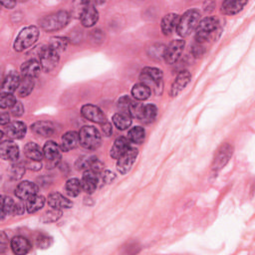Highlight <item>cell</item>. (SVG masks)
<instances>
[{"label":"cell","mask_w":255,"mask_h":255,"mask_svg":"<svg viewBox=\"0 0 255 255\" xmlns=\"http://www.w3.org/2000/svg\"><path fill=\"white\" fill-rule=\"evenodd\" d=\"M39 38V29L36 26H27L23 28L14 41V50L22 52L33 46Z\"/></svg>","instance_id":"6da1fadb"},{"label":"cell","mask_w":255,"mask_h":255,"mask_svg":"<svg viewBox=\"0 0 255 255\" xmlns=\"http://www.w3.org/2000/svg\"><path fill=\"white\" fill-rule=\"evenodd\" d=\"M70 16L67 11H57L40 20V26L47 32H55L64 28L69 22Z\"/></svg>","instance_id":"7a4b0ae2"},{"label":"cell","mask_w":255,"mask_h":255,"mask_svg":"<svg viewBox=\"0 0 255 255\" xmlns=\"http://www.w3.org/2000/svg\"><path fill=\"white\" fill-rule=\"evenodd\" d=\"M80 145L90 151L97 150L102 142V137L96 128L92 126H85L79 132Z\"/></svg>","instance_id":"3957f363"},{"label":"cell","mask_w":255,"mask_h":255,"mask_svg":"<svg viewBox=\"0 0 255 255\" xmlns=\"http://www.w3.org/2000/svg\"><path fill=\"white\" fill-rule=\"evenodd\" d=\"M200 20V13L196 9L188 10L182 17L178 24L177 32L182 37L189 36L194 29H196Z\"/></svg>","instance_id":"277c9868"},{"label":"cell","mask_w":255,"mask_h":255,"mask_svg":"<svg viewBox=\"0 0 255 255\" xmlns=\"http://www.w3.org/2000/svg\"><path fill=\"white\" fill-rule=\"evenodd\" d=\"M219 22L215 17H206L199 21L195 29V40L197 43H203L218 28Z\"/></svg>","instance_id":"5b68a950"},{"label":"cell","mask_w":255,"mask_h":255,"mask_svg":"<svg viewBox=\"0 0 255 255\" xmlns=\"http://www.w3.org/2000/svg\"><path fill=\"white\" fill-rule=\"evenodd\" d=\"M141 80L150 88L152 86L157 93L162 89V72L158 68H145L141 73Z\"/></svg>","instance_id":"8992f818"},{"label":"cell","mask_w":255,"mask_h":255,"mask_svg":"<svg viewBox=\"0 0 255 255\" xmlns=\"http://www.w3.org/2000/svg\"><path fill=\"white\" fill-rule=\"evenodd\" d=\"M59 59V52L50 46L42 48L39 53V62L42 66V69L46 72L52 71L58 65Z\"/></svg>","instance_id":"52a82bcc"},{"label":"cell","mask_w":255,"mask_h":255,"mask_svg":"<svg viewBox=\"0 0 255 255\" xmlns=\"http://www.w3.org/2000/svg\"><path fill=\"white\" fill-rule=\"evenodd\" d=\"M185 45H186L185 41L181 40V39L171 42L169 45L164 49V52H163V57H164L165 62L169 65L175 64L176 62H178L184 52Z\"/></svg>","instance_id":"ba28073f"},{"label":"cell","mask_w":255,"mask_h":255,"mask_svg":"<svg viewBox=\"0 0 255 255\" xmlns=\"http://www.w3.org/2000/svg\"><path fill=\"white\" fill-rule=\"evenodd\" d=\"M139 152L135 148H130L119 159L117 162V169L122 175L127 174L132 168L138 158Z\"/></svg>","instance_id":"9c48e42d"},{"label":"cell","mask_w":255,"mask_h":255,"mask_svg":"<svg viewBox=\"0 0 255 255\" xmlns=\"http://www.w3.org/2000/svg\"><path fill=\"white\" fill-rule=\"evenodd\" d=\"M86 6H84L80 12V20L84 27H92L94 26L98 19L99 13L93 3H85Z\"/></svg>","instance_id":"30bf717a"},{"label":"cell","mask_w":255,"mask_h":255,"mask_svg":"<svg viewBox=\"0 0 255 255\" xmlns=\"http://www.w3.org/2000/svg\"><path fill=\"white\" fill-rule=\"evenodd\" d=\"M61 148L57 143L49 141L43 147V156L50 164V166H55L61 159Z\"/></svg>","instance_id":"8fae6325"},{"label":"cell","mask_w":255,"mask_h":255,"mask_svg":"<svg viewBox=\"0 0 255 255\" xmlns=\"http://www.w3.org/2000/svg\"><path fill=\"white\" fill-rule=\"evenodd\" d=\"M231 156H232V147L228 144L223 145L218 150L215 156L214 162H212V168H214L215 171H219V169L223 168L227 163Z\"/></svg>","instance_id":"7c38bea8"},{"label":"cell","mask_w":255,"mask_h":255,"mask_svg":"<svg viewBox=\"0 0 255 255\" xmlns=\"http://www.w3.org/2000/svg\"><path fill=\"white\" fill-rule=\"evenodd\" d=\"M81 114L85 119L97 124H104L106 122V116L102 110L95 105L88 104L83 106L81 109Z\"/></svg>","instance_id":"4fadbf2b"},{"label":"cell","mask_w":255,"mask_h":255,"mask_svg":"<svg viewBox=\"0 0 255 255\" xmlns=\"http://www.w3.org/2000/svg\"><path fill=\"white\" fill-rule=\"evenodd\" d=\"M0 156L5 160L15 162L19 159V148L12 141H2L0 145Z\"/></svg>","instance_id":"5bb4252c"},{"label":"cell","mask_w":255,"mask_h":255,"mask_svg":"<svg viewBox=\"0 0 255 255\" xmlns=\"http://www.w3.org/2000/svg\"><path fill=\"white\" fill-rule=\"evenodd\" d=\"M82 188L83 190L86 191L87 193L91 194L93 193L98 186H99V174L93 172V171H86L84 173L83 175V178H82Z\"/></svg>","instance_id":"9a60e30c"},{"label":"cell","mask_w":255,"mask_h":255,"mask_svg":"<svg viewBox=\"0 0 255 255\" xmlns=\"http://www.w3.org/2000/svg\"><path fill=\"white\" fill-rule=\"evenodd\" d=\"M191 79V75L188 70H184L180 72L172 85L171 95L173 97H177L188 86Z\"/></svg>","instance_id":"2e32d148"},{"label":"cell","mask_w":255,"mask_h":255,"mask_svg":"<svg viewBox=\"0 0 255 255\" xmlns=\"http://www.w3.org/2000/svg\"><path fill=\"white\" fill-rule=\"evenodd\" d=\"M38 193V187L28 181L20 183L15 189V195L21 200H27L29 197Z\"/></svg>","instance_id":"e0dca14e"},{"label":"cell","mask_w":255,"mask_h":255,"mask_svg":"<svg viewBox=\"0 0 255 255\" xmlns=\"http://www.w3.org/2000/svg\"><path fill=\"white\" fill-rule=\"evenodd\" d=\"M26 126L22 122H12L9 123L4 129V133L11 140L22 139L26 134Z\"/></svg>","instance_id":"ac0fdd59"},{"label":"cell","mask_w":255,"mask_h":255,"mask_svg":"<svg viewBox=\"0 0 255 255\" xmlns=\"http://www.w3.org/2000/svg\"><path fill=\"white\" fill-rule=\"evenodd\" d=\"M21 79L16 72H10L2 83L1 94H13L19 87Z\"/></svg>","instance_id":"d6986e66"},{"label":"cell","mask_w":255,"mask_h":255,"mask_svg":"<svg viewBox=\"0 0 255 255\" xmlns=\"http://www.w3.org/2000/svg\"><path fill=\"white\" fill-rule=\"evenodd\" d=\"M31 130L35 135L43 138L51 137L55 133L54 126L50 122H45V121L34 123L31 126Z\"/></svg>","instance_id":"ffe728a7"},{"label":"cell","mask_w":255,"mask_h":255,"mask_svg":"<svg viewBox=\"0 0 255 255\" xmlns=\"http://www.w3.org/2000/svg\"><path fill=\"white\" fill-rule=\"evenodd\" d=\"M47 202L51 208L60 209V210L70 208L73 205V202L70 199H68L67 197H65L64 195L58 192L51 193L47 198Z\"/></svg>","instance_id":"44dd1931"},{"label":"cell","mask_w":255,"mask_h":255,"mask_svg":"<svg viewBox=\"0 0 255 255\" xmlns=\"http://www.w3.org/2000/svg\"><path fill=\"white\" fill-rule=\"evenodd\" d=\"M179 21H180V15H178L176 13L166 14L162 18L161 24H160V28H161L162 33L164 35L172 34L178 28Z\"/></svg>","instance_id":"7402d4cb"},{"label":"cell","mask_w":255,"mask_h":255,"mask_svg":"<svg viewBox=\"0 0 255 255\" xmlns=\"http://www.w3.org/2000/svg\"><path fill=\"white\" fill-rule=\"evenodd\" d=\"M130 141L128 140L127 138L121 137L118 138L115 142L114 145L111 148L110 151V155L113 159H119L128 150H130Z\"/></svg>","instance_id":"603a6c76"},{"label":"cell","mask_w":255,"mask_h":255,"mask_svg":"<svg viewBox=\"0 0 255 255\" xmlns=\"http://www.w3.org/2000/svg\"><path fill=\"white\" fill-rule=\"evenodd\" d=\"M42 70V66L39 61L35 59H30L26 62H24L21 66V73L23 77H28V78H34L40 74Z\"/></svg>","instance_id":"cb8c5ba5"},{"label":"cell","mask_w":255,"mask_h":255,"mask_svg":"<svg viewBox=\"0 0 255 255\" xmlns=\"http://www.w3.org/2000/svg\"><path fill=\"white\" fill-rule=\"evenodd\" d=\"M30 248H31V244L26 237L15 236L11 240V249L14 254L24 255L29 252Z\"/></svg>","instance_id":"d4e9b609"},{"label":"cell","mask_w":255,"mask_h":255,"mask_svg":"<svg viewBox=\"0 0 255 255\" xmlns=\"http://www.w3.org/2000/svg\"><path fill=\"white\" fill-rule=\"evenodd\" d=\"M79 144H80L79 134L74 132V131L67 132L62 137L61 149H62L63 152H69V151H72V150L76 149Z\"/></svg>","instance_id":"484cf974"},{"label":"cell","mask_w":255,"mask_h":255,"mask_svg":"<svg viewBox=\"0 0 255 255\" xmlns=\"http://www.w3.org/2000/svg\"><path fill=\"white\" fill-rule=\"evenodd\" d=\"M158 115V109L155 105L153 104H148V105H143L139 120L144 123V124H151L153 123Z\"/></svg>","instance_id":"4316f807"},{"label":"cell","mask_w":255,"mask_h":255,"mask_svg":"<svg viewBox=\"0 0 255 255\" xmlns=\"http://www.w3.org/2000/svg\"><path fill=\"white\" fill-rule=\"evenodd\" d=\"M26 209L29 214H35L38 210H40L45 204V197L39 195L38 193L29 197L26 200Z\"/></svg>","instance_id":"83f0119b"},{"label":"cell","mask_w":255,"mask_h":255,"mask_svg":"<svg viewBox=\"0 0 255 255\" xmlns=\"http://www.w3.org/2000/svg\"><path fill=\"white\" fill-rule=\"evenodd\" d=\"M151 88L144 83L136 84L132 89L133 97L138 101H145L151 96Z\"/></svg>","instance_id":"f1b7e54d"},{"label":"cell","mask_w":255,"mask_h":255,"mask_svg":"<svg viewBox=\"0 0 255 255\" xmlns=\"http://www.w3.org/2000/svg\"><path fill=\"white\" fill-rule=\"evenodd\" d=\"M24 154L27 159L34 160H41L43 158V150H41L40 147L35 143H28L24 147Z\"/></svg>","instance_id":"f546056e"},{"label":"cell","mask_w":255,"mask_h":255,"mask_svg":"<svg viewBox=\"0 0 255 255\" xmlns=\"http://www.w3.org/2000/svg\"><path fill=\"white\" fill-rule=\"evenodd\" d=\"M113 123L119 130L124 131V130H127L128 128L131 127L132 117L130 115H127V114L117 113L113 117Z\"/></svg>","instance_id":"4dcf8cb0"},{"label":"cell","mask_w":255,"mask_h":255,"mask_svg":"<svg viewBox=\"0 0 255 255\" xmlns=\"http://www.w3.org/2000/svg\"><path fill=\"white\" fill-rule=\"evenodd\" d=\"M246 1H224L223 3V12L227 15H234L241 11L243 6L246 4Z\"/></svg>","instance_id":"1f68e13d"},{"label":"cell","mask_w":255,"mask_h":255,"mask_svg":"<svg viewBox=\"0 0 255 255\" xmlns=\"http://www.w3.org/2000/svg\"><path fill=\"white\" fill-rule=\"evenodd\" d=\"M145 137H146V132H145V129L142 127H134L132 128V129L129 131V133H128V140H129L130 142L134 143V144H142L145 140Z\"/></svg>","instance_id":"d6a6232c"},{"label":"cell","mask_w":255,"mask_h":255,"mask_svg":"<svg viewBox=\"0 0 255 255\" xmlns=\"http://www.w3.org/2000/svg\"><path fill=\"white\" fill-rule=\"evenodd\" d=\"M34 88V81L32 78H28V77H23V79H21L20 85L17 89V93L18 96L24 98L27 97L33 90Z\"/></svg>","instance_id":"836d02e7"},{"label":"cell","mask_w":255,"mask_h":255,"mask_svg":"<svg viewBox=\"0 0 255 255\" xmlns=\"http://www.w3.org/2000/svg\"><path fill=\"white\" fill-rule=\"evenodd\" d=\"M82 190V183L78 179H70L65 185L66 193L72 197L79 195Z\"/></svg>","instance_id":"e575fe53"},{"label":"cell","mask_w":255,"mask_h":255,"mask_svg":"<svg viewBox=\"0 0 255 255\" xmlns=\"http://www.w3.org/2000/svg\"><path fill=\"white\" fill-rule=\"evenodd\" d=\"M133 101L131 100L130 97L128 96H123L122 98L119 99L117 107L119 110V113H123V114H127V115H130L131 113V109L133 106ZM131 116V115H130Z\"/></svg>","instance_id":"d590c367"},{"label":"cell","mask_w":255,"mask_h":255,"mask_svg":"<svg viewBox=\"0 0 255 255\" xmlns=\"http://www.w3.org/2000/svg\"><path fill=\"white\" fill-rule=\"evenodd\" d=\"M15 202L9 196H2L1 199V219L3 220L5 216H8L13 212Z\"/></svg>","instance_id":"8d00e7d4"},{"label":"cell","mask_w":255,"mask_h":255,"mask_svg":"<svg viewBox=\"0 0 255 255\" xmlns=\"http://www.w3.org/2000/svg\"><path fill=\"white\" fill-rule=\"evenodd\" d=\"M49 46L57 52L64 51L68 47V39L64 37H54L51 39Z\"/></svg>","instance_id":"74e56055"},{"label":"cell","mask_w":255,"mask_h":255,"mask_svg":"<svg viewBox=\"0 0 255 255\" xmlns=\"http://www.w3.org/2000/svg\"><path fill=\"white\" fill-rule=\"evenodd\" d=\"M61 217H62V210L51 208L50 210L45 212L43 217H42L41 221L45 223H54V222H57Z\"/></svg>","instance_id":"f35d334b"},{"label":"cell","mask_w":255,"mask_h":255,"mask_svg":"<svg viewBox=\"0 0 255 255\" xmlns=\"http://www.w3.org/2000/svg\"><path fill=\"white\" fill-rule=\"evenodd\" d=\"M25 168H26L25 163H20V162L13 163L10 169V178L14 181L20 180L22 176L25 174Z\"/></svg>","instance_id":"ab89813d"},{"label":"cell","mask_w":255,"mask_h":255,"mask_svg":"<svg viewBox=\"0 0 255 255\" xmlns=\"http://www.w3.org/2000/svg\"><path fill=\"white\" fill-rule=\"evenodd\" d=\"M16 102L17 100L13 94H1V97H0V107L1 109L12 108Z\"/></svg>","instance_id":"60d3db41"},{"label":"cell","mask_w":255,"mask_h":255,"mask_svg":"<svg viewBox=\"0 0 255 255\" xmlns=\"http://www.w3.org/2000/svg\"><path fill=\"white\" fill-rule=\"evenodd\" d=\"M52 244V238L47 234L40 233L36 238V245L39 248H48Z\"/></svg>","instance_id":"b9f144b4"},{"label":"cell","mask_w":255,"mask_h":255,"mask_svg":"<svg viewBox=\"0 0 255 255\" xmlns=\"http://www.w3.org/2000/svg\"><path fill=\"white\" fill-rule=\"evenodd\" d=\"M10 109H11L10 113L14 117H20L24 113V107H23V105L20 102H16L15 105L12 108H10Z\"/></svg>","instance_id":"7bdbcfd3"},{"label":"cell","mask_w":255,"mask_h":255,"mask_svg":"<svg viewBox=\"0 0 255 255\" xmlns=\"http://www.w3.org/2000/svg\"><path fill=\"white\" fill-rule=\"evenodd\" d=\"M25 165L27 168L31 169V171H39L41 168V160H34V159H29L25 162Z\"/></svg>","instance_id":"ee69618b"},{"label":"cell","mask_w":255,"mask_h":255,"mask_svg":"<svg viewBox=\"0 0 255 255\" xmlns=\"http://www.w3.org/2000/svg\"><path fill=\"white\" fill-rule=\"evenodd\" d=\"M26 209V204L23 203H15L14 205V209H13V214L16 216H22Z\"/></svg>","instance_id":"f6af8a7d"},{"label":"cell","mask_w":255,"mask_h":255,"mask_svg":"<svg viewBox=\"0 0 255 255\" xmlns=\"http://www.w3.org/2000/svg\"><path fill=\"white\" fill-rule=\"evenodd\" d=\"M7 243H8V236L5 234V232H1V237H0V253L4 252Z\"/></svg>","instance_id":"bcb514c9"},{"label":"cell","mask_w":255,"mask_h":255,"mask_svg":"<svg viewBox=\"0 0 255 255\" xmlns=\"http://www.w3.org/2000/svg\"><path fill=\"white\" fill-rule=\"evenodd\" d=\"M102 131L104 133V135L106 137H110L113 133V128H112V125L108 122H105L104 124H102Z\"/></svg>","instance_id":"7dc6e473"},{"label":"cell","mask_w":255,"mask_h":255,"mask_svg":"<svg viewBox=\"0 0 255 255\" xmlns=\"http://www.w3.org/2000/svg\"><path fill=\"white\" fill-rule=\"evenodd\" d=\"M0 124H1L2 126L9 124V115L8 114H5V113L1 114V118H0Z\"/></svg>","instance_id":"c3c4849f"},{"label":"cell","mask_w":255,"mask_h":255,"mask_svg":"<svg viewBox=\"0 0 255 255\" xmlns=\"http://www.w3.org/2000/svg\"><path fill=\"white\" fill-rule=\"evenodd\" d=\"M1 4H2L4 7L11 9V8H13V7L16 5V2H15V1H6V2H1Z\"/></svg>","instance_id":"681fc988"}]
</instances>
